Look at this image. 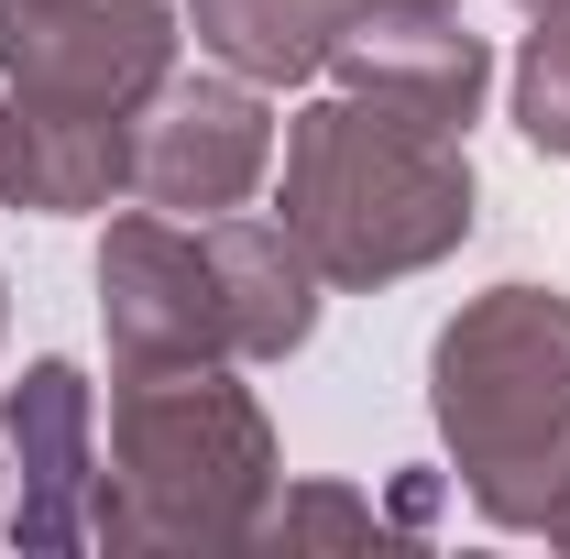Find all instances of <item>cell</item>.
Segmentation results:
<instances>
[{
  "label": "cell",
  "instance_id": "cell-12",
  "mask_svg": "<svg viewBox=\"0 0 570 559\" xmlns=\"http://www.w3.org/2000/svg\"><path fill=\"white\" fill-rule=\"evenodd\" d=\"M264 538H275V549H318V538H384V516H373L362 493H341V483H307V493H285V504H264Z\"/></svg>",
  "mask_w": 570,
  "mask_h": 559
},
{
  "label": "cell",
  "instance_id": "cell-9",
  "mask_svg": "<svg viewBox=\"0 0 570 559\" xmlns=\"http://www.w3.org/2000/svg\"><path fill=\"white\" fill-rule=\"evenodd\" d=\"M110 198H132V133H67L0 88V209L77 219V209H110Z\"/></svg>",
  "mask_w": 570,
  "mask_h": 559
},
{
  "label": "cell",
  "instance_id": "cell-4",
  "mask_svg": "<svg viewBox=\"0 0 570 559\" xmlns=\"http://www.w3.org/2000/svg\"><path fill=\"white\" fill-rule=\"evenodd\" d=\"M428 418L450 439L461 493L494 527H538L570 504V296L483 285L428 351Z\"/></svg>",
  "mask_w": 570,
  "mask_h": 559
},
{
  "label": "cell",
  "instance_id": "cell-16",
  "mask_svg": "<svg viewBox=\"0 0 570 559\" xmlns=\"http://www.w3.org/2000/svg\"><path fill=\"white\" fill-rule=\"evenodd\" d=\"M527 11H549V0H527Z\"/></svg>",
  "mask_w": 570,
  "mask_h": 559
},
{
  "label": "cell",
  "instance_id": "cell-15",
  "mask_svg": "<svg viewBox=\"0 0 570 559\" xmlns=\"http://www.w3.org/2000/svg\"><path fill=\"white\" fill-rule=\"evenodd\" d=\"M0 318H11V285H0Z\"/></svg>",
  "mask_w": 570,
  "mask_h": 559
},
{
  "label": "cell",
  "instance_id": "cell-6",
  "mask_svg": "<svg viewBox=\"0 0 570 559\" xmlns=\"http://www.w3.org/2000/svg\"><path fill=\"white\" fill-rule=\"evenodd\" d=\"M275 176V110L253 77H165L132 121V198L176 219H219Z\"/></svg>",
  "mask_w": 570,
  "mask_h": 559
},
{
  "label": "cell",
  "instance_id": "cell-7",
  "mask_svg": "<svg viewBox=\"0 0 570 559\" xmlns=\"http://www.w3.org/2000/svg\"><path fill=\"white\" fill-rule=\"evenodd\" d=\"M0 450H11V538L22 549H88L99 538V395L77 362H33L0 406Z\"/></svg>",
  "mask_w": 570,
  "mask_h": 559
},
{
  "label": "cell",
  "instance_id": "cell-2",
  "mask_svg": "<svg viewBox=\"0 0 570 559\" xmlns=\"http://www.w3.org/2000/svg\"><path fill=\"white\" fill-rule=\"evenodd\" d=\"M285 461L242 362H121L99 549H253Z\"/></svg>",
  "mask_w": 570,
  "mask_h": 559
},
{
  "label": "cell",
  "instance_id": "cell-3",
  "mask_svg": "<svg viewBox=\"0 0 570 559\" xmlns=\"http://www.w3.org/2000/svg\"><path fill=\"white\" fill-rule=\"evenodd\" d=\"M99 318L121 362H285L318 330V264L285 219L132 209L99 242Z\"/></svg>",
  "mask_w": 570,
  "mask_h": 559
},
{
  "label": "cell",
  "instance_id": "cell-5",
  "mask_svg": "<svg viewBox=\"0 0 570 559\" xmlns=\"http://www.w3.org/2000/svg\"><path fill=\"white\" fill-rule=\"evenodd\" d=\"M176 77L165 0H0V88L67 133H132Z\"/></svg>",
  "mask_w": 570,
  "mask_h": 559
},
{
  "label": "cell",
  "instance_id": "cell-11",
  "mask_svg": "<svg viewBox=\"0 0 570 559\" xmlns=\"http://www.w3.org/2000/svg\"><path fill=\"white\" fill-rule=\"evenodd\" d=\"M515 133L538 154H570V0L538 11V33L515 56Z\"/></svg>",
  "mask_w": 570,
  "mask_h": 559
},
{
  "label": "cell",
  "instance_id": "cell-1",
  "mask_svg": "<svg viewBox=\"0 0 570 559\" xmlns=\"http://www.w3.org/2000/svg\"><path fill=\"white\" fill-rule=\"evenodd\" d=\"M472 154L450 133H417L352 88L307 99L275 154V219L318 264V285H395L472 242Z\"/></svg>",
  "mask_w": 570,
  "mask_h": 559
},
{
  "label": "cell",
  "instance_id": "cell-8",
  "mask_svg": "<svg viewBox=\"0 0 570 559\" xmlns=\"http://www.w3.org/2000/svg\"><path fill=\"white\" fill-rule=\"evenodd\" d=\"M330 77L373 99V110H395V121H417V133H472L483 121V88H494V56H483V33H461V11H395V0H362V22L330 45Z\"/></svg>",
  "mask_w": 570,
  "mask_h": 559
},
{
  "label": "cell",
  "instance_id": "cell-10",
  "mask_svg": "<svg viewBox=\"0 0 570 559\" xmlns=\"http://www.w3.org/2000/svg\"><path fill=\"white\" fill-rule=\"evenodd\" d=\"M198 56H219L253 88H307L330 77V45L362 22V0H187Z\"/></svg>",
  "mask_w": 570,
  "mask_h": 559
},
{
  "label": "cell",
  "instance_id": "cell-13",
  "mask_svg": "<svg viewBox=\"0 0 570 559\" xmlns=\"http://www.w3.org/2000/svg\"><path fill=\"white\" fill-rule=\"evenodd\" d=\"M395 11H461V0H395Z\"/></svg>",
  "mask_w": 570,
  "mask_h": 559
},
{
  "label": "cell",
  "instance_id": "cell-14",
  "mask_svg": "<svg viewBox=\"0 0 570 559\" xmlns=\"http://www.w3.org/2000/svg\"><path fill=\"white\" fill-rule=\"evenodd\" d=\"M549 538H560V549H570V504H560V516H549Z\"/></svg>",
  "mask_w": 570,
  "mask_h": 559
}]
</instances>
